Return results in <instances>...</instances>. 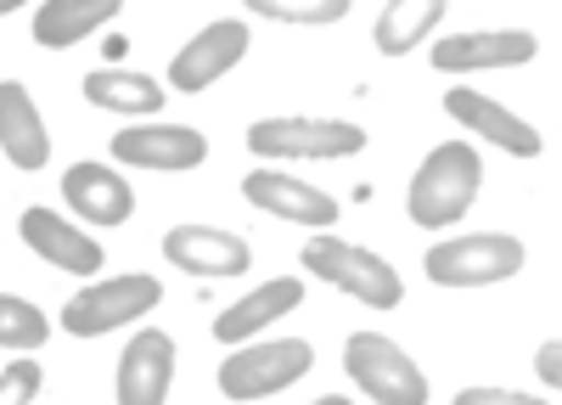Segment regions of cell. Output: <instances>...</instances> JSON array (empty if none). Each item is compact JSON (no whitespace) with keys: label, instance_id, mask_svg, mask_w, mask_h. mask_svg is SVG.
<instances>
[{"label":"cell","instance_id":"1","mask_svg":"<svg viewBox=\"0 0 562 405\" xmlns=\"http://www.w3.org/2000/svg\"><path fill=\"white\" fill-rule=\"evenodd\" d=\"M479 187H484V158L473 142H445L434 147L428 158L416 164L411 175V220L416 225H456L467 209L479 203Z\"/></svg>","mask_w":562,"mask_h":405},{"label":"cell","instance_id":"2","mask_svg":"<svg viewBox=\"0 0 562 405\" xmlns=\"http://www.w3.org/2000/svg\"><path fill=\"white\" fill-rule=\"evenodd\" d=\"M304 270H315V277H321L326 288H338V293L360 299L366 310H394V304L405 299L400 270H394L383 254L355 248V243L326 237V232H315V237L304 243Z\"/></svg>","mask_w":562,"mask_h":405},{"label":"cell","instance_id":"3","mask_svg":"<svg viewBox=\"0 0 562 405\" xmlns=\"http://www.w3.org/2000/svg\"><path fill=\"white\" fill-rule=\"evenodd\" d=\"M422 265H428L434 288H495V282H512L529 265V248L506 232H473V237L434 243Z\"/></svg>","mask_w":562,"mask_h":405},{"label":"cell","instance_id":"4","mask_svg":"<svg viewBox=\"0 0 562 405\" xmlns=\"http://www.w3.org/2000/svg\"><path fill=\"white\" fill-rule=\"evenodd\" d=\"M344 372L378 405H428V372L389 333H355L344 344Z\"/></svg>","mask_w":562,"mask_h":405},{"label":"cell","instance_id":"5","mask_svg":"<svg viewBox=\"0 0 562 405\" xmlns=\"http://www.w3.org/2000/svg\"><path fill=\"white\" fill-rule=\"evenodd\" d=\"M315 367V349L304 338H270V344H237V355H225L220 367V394L225 400H270L281 389H293Z\"/></svg>","mask_w":562,"mask_h":405},{"label":"cell","instance_id":"6","mask_svg":"<svg viewBox=\"0 0 562 405\" xmlns=\"http://www.w3.org/2000/svg\"><path fill=\"white\" fill-rule=\"evenodd\" d=\"M371 135L349 119H259L248 130V153L259 158H315V164H333V158H355L366 153Z\"/></svg>","mask_w":562,"mask_h":405},{"label":"cell","instance_id":"7","mask_svg":"<svg viewBox=\"0 0 562 405\" xmlns=\"http://www.w3.org/2000/svg\"><path fill=\"white\" fill-rule=\"evenodd\" d=\"M164 299V282L158 277H108V282H90L85 293H74L63 304V333L74 338H102V333H119L130 327L135 315H147L153 304Z\"/></svg>","mask_w":562,"mask_h":405},{"label":"cell","instance_id":"8","mask_svg":"<svg viewBox=\"0 0 562 405\" xmlns=\"http://www.w3.org/2000/svg\"><path fill=\"white\" fill-rule=\"evenodd\" d=\"M243 57H248V23H243V18H220V23L198 29V34L175 52L169 85L180 90V97H198V90H209L214 79H225Z\"/></svg>","mask_w":562,"mask_h":405},{"label":"cell","instance_id":"9","mask_svg":"<svg viewBox=\"0 0 562 405\" xmlns=\"http://www.w3.org/2000/svg\"><path fill=\"white\" fill-rule=\"evenodd\" d=\"M540 40L529 29H467V34H445L428 63L439 74H484V68H524L535 63Z\"/></svg>","mask_w":562,"mask_h":405},{"label":"cell","instance_id":"10","mask_svg":"<svg viewBox=\"0 0 562 405\" xmlns=\"http://www.w3.org/2000/svg\"><path fill=\"white\" fill-rule=\"evenodd\" d=\"M113 158L119 164H130V169H198L203 158H209V135L203 130H192V124H164V119H153V124H130V130H119L113 135Z\"/></svg>","mask_w":562,"mask_h":405},{"label":"cell","instance_id":"11","mask_svg":"<svg viewBox=\"0 0 562 405\" xmlns=\"http://www.w3.org/2000/svg\"><path fill=\"white\" fill-rule=\"evenodd\" d=\"M445 113H450L467 135H484L490 147H501V153H512V158H540V153H546V135H540L529 119H518L512 108H501L490 90H445Z\"/></svg>","mask_w":562,"mask_h":405},{"label":"cell","instance_id":"12","mask_svg":"<svg viewBox=\"0 0 562 405\" xmlns=\"http://www.w3.org/2000/svg\"><path fill=\"white\" fill-rule=\"evenodd\" d=\"M175 383V338L164 327H140L119 355V405H164Z\"/></svg>","mask_w":562,"mask_h":405},{"label":"cell","instance_id":"13","mask_svg":"<svg viewBox=\"0 0 562 405\" xmlns=\"http://www.w3.org/2000/svg\"><path fill=\"white\" fill-rule=\"evenodd\" d=\"M18 232H23V243L52 265V270H68V277H90V270H102V243L85 232V225H74V220H63V214H52V209H23V220H18Z\"/></svg>","mask_w":562,"mask_h":405},{"label":"cell","instance_id":"14","mask_svg":"<svg viewBox=\"0 0 562 405\" xmlns=\"http://www.w3.org/2000/svg\"><path fill=\"white\" fill-rule=\"evenodd\" d=\"M164 259L175 270H192V277L214 282V277H243L254 265V248L231 232H214V225H175L164 237Z\"/></svg>","mask_w":562,"mask_h":405},{"label":"cell","instance_id":"15","mask_svg":"<svg viewBox=\"0 0 562 405\" xmlns=\"http://www.w3.org/2000/svg\"><path fill=\"white\" fill-rule=\"evenodd\" d=\"M243 198L288 225H338V198H326L321 187H310L299 175H281V169H254L243 180Z\"/></svg>","mask_w":562,"mask_h":405},{"label":"cell","instance_id":"16","mask_svg":"<svg viewBox=\"0 0 562 405\" xmlns=\"http://www.w3.org/2000/svg\"><path fill=\"white\" fill-rule=\"evenodd\" d=\"M63 198L68 209L85 220V225H124L135 214V192H130V180L108 164H74L63 175Z\"/></svg>","mask_w":562,"mask_h":405},{"label":"cell","instance_id":"17","mask_svg":"<svg viewBox=\"0 0 562 405\" xmlns=\"http://www.w3.org/2000/svg\"><path fill=\"white\" fill-rule=\"evenodd\" d=\"M299 304H304V282L299 277H276V282L243 293L237 304H225L214 315V338L220 344H248L254 333H265L270 322H281V315H293Z\"/></svg>","mask_w":562,"mask_h":405},{"label":"cell","instance_id":"18","mask_svg":"<svg viewBox=\"0 0 562 405\" xmlns=\"http://www.w3.org/2000/svg\"><path fill=\"white\" fill-rule=\"evenodd\" d=\"M0 153L12 169H45V158H52L45 119L18 79H0Z\"/></svg>","mask_w":562,"mask_h":405},{"label":"cell","instance_id":"19","mask_svg":"<svg viewBox=\"0 0 562 405\" xmlns=\"http://www.w3.org/2000/svg\"><path fill=\"white\" fill-rule=\"evenodd\" d=\"M119 18V0H45L34 12V40L45 52H68L85 34H97Z\"/></svg>","mask_w":562,"mask_h":405},{"label":"cell","instance_id":"20","mask_svg":"<svg viewBox=\"0 0 562 405\" xmlns=\"http://www.w3.org/2000/svg\"><path fill=\"white\" fill-rule=\"evenodd\" d=\"M164 97H169V90H158V79H147V74H124V68L85 74V102L90 108H108V113L158 119L164 113Z\"/></svg>","mask_w":562,"mask_h":405},{"label":"cell","instance_id":"21","mask_svg":"<svg viewBox=\"0 0 562 405\" xmlns=\"http://www.w3.org/2000/svg\"><path fill=\"white\" fill-rule=\"evenodd\" d=\"M439 23H445V0H394V7H383L371 40H378L383 57H405L411 45H422Z\"/></svg>","mask_w":562,"mask_h":405},{"label":"cell","instance_id":"22","mask_svg":"<svg viewBox=\"0 0 562 405\" xmlns=\"http://www.w3.org/2000/svg\"><path fill=\"white\" fill-rule=\"evenodd\" d=\"M52 338V322L18 293H0V349H40Z\"/></svg>","mask_w":562,"mask_h":405},{"label":"cell","instance_id":"23","mask_svg":"<svg viewBox=\"0 0 562 405\" xmlns=\"http://www.w3.org/2000/svg\"><path fill=\"white\" fill-rule=\"evenodd\" d=\"M254 18L270 23H299V29H326L349 18V0H254Z\"/></svg>","mask_w":562,"mask_h":405},{"label":"cell","instance_id":"24","mask_svg":"<svg viewBox=\"0 0 562 405\" xmlns=\"http://www.w3.org/2000/svg\"><path fill=\"white\" fill-rule=\"evenodd\" d=\"M45 372H40V360H12L7 372H0V405H34Z\"/></svg>","mask_w":562,"mask_h":405},{"label":"cell","instance_id":"25","mask_svg":"<svg viewBox=\"0 0 562 405\" xmlns=\"http://www.w3.org/2000/svg\"><path fill=\"white\" fill-rule=\"evenodd\" d=\"M450 405H551V400H535V394H518V389H461Z\"/></svg>","mask_w":562,"mask_h":405},{"label":"cell","instance_id":"26","mask_svg":"<svg viewBox=\"0 0 562 405\" xmlns=\"http://www.w3.org/2000/svg\"><path fill=\"white\" fill-rule=\"evenodd\" d=\"M535 372H540V383H546V389H557V383H562V338H546V344H540Z\"/></svg>","mask_w":562,"mask_h":405},{"label":"cell","instance_id":"27","mask_svg":"<svg viewBox=\"0 0 562 405\" xmlns=\"http://www.w3.org/2000/svg\"><path fill=\"white\" fill-rule=\"evenodd\" d=\"M315 405H349V400H344V394H321Z\"/></svg>","mask_w":562,"mask_h":405}]
</instances>
